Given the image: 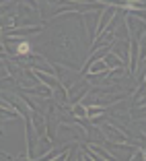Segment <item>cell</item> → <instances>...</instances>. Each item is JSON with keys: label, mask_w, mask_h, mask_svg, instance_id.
Returning <instances> with one entry per match:
<instances>
[{"label": "cell", "mask_w": 146, "mask_h": 161, "mask_svg": "<svg viewBox=\"0 0 146 161\" xmlns=\"http://www.w3.org/2000/svg\"><path fill=\"white\" fill-rule=\"evenodd\" d=\"M86 147L91 149V151H95V155H97V159H117V157L113 155V153H107L103 147H99L97 142H91V145H86Z\"/></svg>", "instance_id": "6da1fadb"}, {"label": "cell", "mask_w": 146, "mask_h": 161, "mask_svg": "<svg viewBox=\"0 0 146 161\" xmlns=\"http://www.w3.org/2000/svg\"><path fill=\"white\" fill-rule=\"evenodd\" d=\"M72 116H74L76 120H86V105L82 103H72Z\"/></svg>", "instance_id": "7a4b0ae2"}, {"label": "cell", "mask_w": 146, "mask_h": 161, "mask_svg": "<svg viewBox=\"0 0 146 161\" xmlns=\"http://www.w3.org/2000/svg\"><path fill=\"white\" fill-rule=\"evenodd\" d=\"M132 118L134 120H146V103H144V108H136V105H134L132 108Z\"/></svg>", "instance_id": "3957f363"}, {"label": "cell", "mask_w": 146, "mask_h": 161, "mask_svg": "<svg viewBox=\"0 0 146 161\" xmlns=\"http://www.w3.org/2000/svg\"><path fill=\"white\" fill-rule=\"evenodd\" d=\"M142 80H144V85H146V75H144V76H142Z\"/></svg>", "instance_id": "277c9868"}, {"label": "cell", "mask_w": 146, "mask_h": 161, "mask_svg": "<svg viewBox=\"0 0 146 161\" xmlns=\"http://www.w3.org/2000/svg\"><path fill=\"white\" fill-rule=\"evenodd\" d=\"M0 136H4V132H2V128H0Z\"/></svg>", "instance_id": "5b68a950"}]
</instances>
